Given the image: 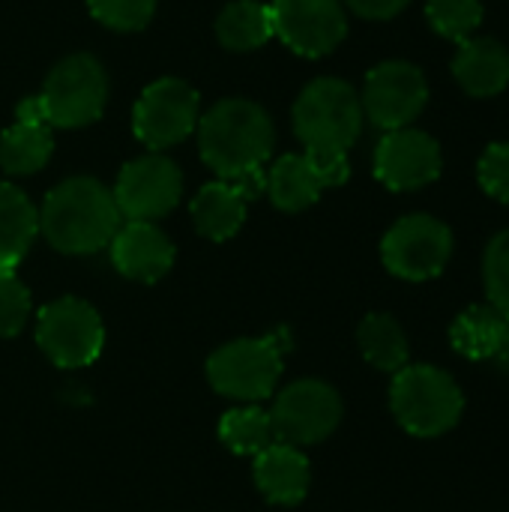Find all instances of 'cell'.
I'll return each instance as SVG.
<instances>
[{
	"label": "cell",
	"instance_id": "19",
	"mask_svg": "<svg viewBox=\"0 0 509 512\" xmlns=\"http://www.w3.org/2000/svg\"><path fill=\"white\" fill-rule=\"evenodd\" d=\"M246 204L249 198L240 192L237 183L231 180L207 183L192 201V219H195L198 234L216 243L231 240L246 222Z\"/></svg>",
	"mask_w": 509,
	"mask_h": 512
},
{
	"label": "cell",
	"instance_id": "24",
	"mask_svg": "<svg viewBox=\"0 0 509 512\" xmlns=\"http://www.w3.org/2000/svg\"><path fill=\"white\" fill-rule=\"evenodd\" d=\"M54 150L51 126L45 123H18L0 135V165L9 174H36Z\"/></svg>",
	"mask_w": 509,
	"mask_h": 512
},
{
	"label": "cell",
	"instance_id": "22",
	"mask_svg": "<svg viewBox=\"0 0 509 512\" xmlns=\"http://www.w3.org/2000/svg\"><path fill=\"white\" fill-rule=\"evenodd\" d=\"M216 36L228 51H255L267 45L273 33V15L267 3L234 0L216 18Z\"/></svg>",
	"mask_w": 509,
	"mask_h": 512
},
{
	"label": "cell",
	"instance_id": "5",
	"mask_svg": "<svg viewBox=\"0 0 509 512\" xmlns=\"http://www.w3.org/2000/svg\"><path fill=\"white\" fill-rule=\"evenodd\" d=\"M36 99L51 129H81L102 117L108 105V75L96 57L72 54L48 72Z\"/></svg>",
	"mask_w": 509,
	"mask_h": 512
},
{
	"label": "cell",
	"instance_id": "1",
	"mask_svg": "<svg viewBox=\"0 0 509 512\" xmlns=\"http://www.w3.org/2000/svg\"><path fill=\"white\" fill-rule=\"evenodd\" d=\"M276 129L270 114L249 99H222L198 120V150L219 180H240L264 168Z\"/></svg>",
	"mask_w": 509,
	"mask_h": 512
},
{
	"label": "cell",
	"instance_id": "17",
	"mask_svg": "<svg viewBox=\"0 0 509 512\" xmlns=\"http://www.w3.org/2000/svg\"><path fill=\"white\" fill-rule=\"evenodd\" d=\"M453 75L468 96H498L509 84V51L498 39L471 36L459 42V51L453 57Z\"/></svg>",
	"mask_w": 509,
	"mask_h": 512
},
{
	"label": "cell",
	"instance_id": "13",
	"mask_svg": "<svg viewBox=\"0 0 509 512\" xmlns=\"http://www.w3.org/2000/svg\"><path fill=\"white\" fill-rule=\"evenodd\" d=\"M273 33L300 57H324L348 36L342 0H273Z\"/></svg>",
	"mask_w": 509,
	"mask_h": 512
},
{
	"label": "cell",
	"instance_id": "25",
	"mask_svg": "<svg viewBox=\"0 0 509 512\" xmlns=\"http://www.w3.org/2000/svg\"><path fill=\"white\" fill-rule=\"evenodd\" d=\"M219 438L237 456H261L276 444L273 420L261 408H234L219 423Z\"/></svg>",
	"mask_w": 509,
	"mask_h": 512
},
{
	"label": "cell",
	"instance_id": "4",
	"mask_svg": "<svg viewBox=\"0 0 509 512\" xmlns=\"http://www.w3.org/2000/svg\"><path fill=\"white\" fill-rule=\"evenodd\" d=\"M294 132L312 153H348L363 132L360 93L342 78H315L294 102Z\"/></svg>",
	"mask_w": 509,
	"mask_h": 512
},
{
	"label": "cell",
	"instance_id": "18",
	"mask_svg": "<svg viewBox=\"0 0 509 512\" xmlns=\"http://www.w3.org/2000/svg\"><path fill=\"white\" fill-rule=\"evenodd\" d=\"M309 480H312L309 462L291 444L276 441L261 456H255V483L264 492V498L273 504L282 507L300 504L309 492Z\"/></svg>",
	"mask_w": 509,
	"mask_h": 512
},
{
	"label": "cell",
	"instance_id": "6",
	"mask_svg": "<svg viewBox=\"0 0 509 512\" xmlns=\"http://www.w3.org/2000/svg\"><path fill=\"white\" fill-rule=\"evenodd\" d=\"M291 348L285 330L264 339H237L207 360V378L216 393L240 402L267 399L282 375V354Z\"/></svg>",
	"mask_w": 509,
	"mask_h": 512
},
{
	"label": "cell",
	"instance_id": "31",
	"mask_svg": "<svg viewBox=\"0 0 509 512\" xmlns=\"http://www.w3.org/2000/svg\"><path fill=\"white\" fill-rule=\"evenodd\" d=\"M360 18H369V21H387V18H396L411 0H345Z\"/></svg>",
	"mask_w": 509,
	"mask_h": 512
},
{
	"label": "cell",
	"instance_id": "30",
	"mask_svg": "<svg viewBox=\"0 0 509 512\" xmlns=\"http://www.w3.org/2000/svg\"><path fill=\"white\" fill-rule=\"evenodd\" d=\"M477 180L483 192L501 204H509V141L489 144L477 162Z\"/></svg>",
	"mask_w": 509,
	"mask_h": 512
},
{
	"label": "cell",
	"instance_id": "20",
	"mask_svg": "<svg viewBox=\"0 0 509 512\" xmlns=\"http://www.w3.org/2000/svg\"><path fill=\"white\" fill-rule=\"evenodd\" d=\"M39 234V210L30 198L12 186L0 183V270H15Z\"/></svg>",
	"mask_w": 509,
	"mask_h": 512
},
{
	"label": "cell",
	"instance_id": "32",
	"mask_svg": "<svg viewBox=\"0 0 509 512\" xmlns=\"http://www.w3.org/2000/svg\"><path fill=\"white\" fill-rule=\"evenodd\" d=\"M495 363H498V369L501 372H509V324H507V333H504V339H501V345H498V351H495V357H492Z\"/></svg>",
	"mask_w": 509,
	"mask_h": 512
},
{
	"label": "cell",
	"instance_id": "7",
	"mask_svg": "<svg viewBox=\"0 0 509 512\" xmlns=\"http://www.w3.org/2000/svg\"><path fill=\"white\" fill-rule=\"evenodd\" d=\"M450 258L453 231L429 213L402 216L381 240L384 267L405 282H426L441 276Z\"/></svg>",
	"mask_w": 509,
	"mask_h": 512
},
{
	"label": "cell",
	"instance_id": "2",
	"mask_svg": "<svg viewBox=\"0 0 509 512\" xmlns=\"http://www.w3.org/2000/svg\"><path fill=\"white\" fill-rule=\"evenodd\" d=\"M120 228V210L108 186L93 177L63 180L48 192L39 210L42 237L63 255H90L111 243Z\"/></svg>",
	"mask_w": 509,
	"mask_h": 512
},
{
	"label": "cell",
	"instance_id": "23",
	"mask_svg": "<svg viewBox=\"0 0 509 512\" xmlns=\"http://www.w3.org/2000/svg\"><path fill=\"white\" fill-rule=\"evenodd\" d=\"M357 342H360L366 363L381 369V372L396 375L399 369L408 366V357H411L408 336L393 315H384V312L366 315L360 330H357Z\"/></svg>",
	"mask_w": 509,
	"mask_h": 512
},
{
	"label": "cell",
	"instance_id": "16",
	"mask_svg": "<svg viewBox=\"0 0 509 512\" xmlns=\"http://www.w3.org/2000/svg\"><path fill=\"white\" fill-rule=\"evenodd\" d=\"M108 246L114 267L135 282H159L174 264V246L153 222H126Z\"/></svg>",
	"mask_w": 509,
	"mask_h": 512
},
{
	"label": "cell",
	"instance_id": "27",
	"mask_svg": "<svg viewBox=\"0 0 509 512\" xmlns=\"http://www.w3.org/2000/svg\"><path fill=\"white\" fill-rule=\"evenodd\" d=\"M483 288L489 306H495L509 321V228L495 234L483 255Z\"/></svg>",
	"mask_w": 509,
	"mask_h": 512
},
{
	"label": "cell",
	"instance_id": "8",
	"mask_svg": "<svg viewBox=\"0 0 509 512\" xmlns=\"http://www.w3.org/2000/svg\"><path fill=\"white\" fill-rule=\"evenodd\" d=\"M36 342L57 366L81 369L102 354L105 327L90 303L75 297H60L39 312Z\"/></svg>",
	"mask_w": 509,
	"mask_h": 512
},
{
	"label": "cell",
	"instance_id": "10",
	"mask_svg": "<svg viewBox=\"0 0 509 512\" xmlns=\"http://www.w3.org/2000/svg\"><path fill=\"white\" fill-rule=\"evenodd\" d=\"M360 102L363 117H369L378 129H405L423 114L429 102V81L423 69L408 60H384L366 75Z\"/></svg>",
	"mask_w": 509,
	"mask_h": 512
},
{
	"label": "cell",
	"instance_id": "26",
	"mask_svg": "<svg viewBox=\"0 0 509 512\" xmlns=\"http://www.w3.org/2000/svg\"><path fill=\"white\" fill-rule=\"evenodd\" d=\"M426 18L438 36L465 42L483 24V3L480 0H426Z\"/></svg>",
	"mask_w": 509,
	"mask_h": 512
},
{
	"label": "cell",
	"instance_id": "29",
	"mask_svg": "<svg viewBox=\"0 0 509 512\" xmlns=\"http://www.w3.org/2000/svg\"><path fill=\"white\" fill-rule=\"evenodd\" d=\"M30 315V291L27 285L12 273L0 270V336H18Z\"/></svg>",
	"mask_w": 509,
	"mask_h": 512
},
{
	"label": "cell",
	"instance_id": "3",
	"mask_svg": "<svg viewBox=\"0 0 509 512\" xmlns=\"http://www.w3.org/2000/svg\"><path fill=\"white\" fill-rule=\"evenodd\" d=\"M390 408L396 423L414 438H441L459 426L465 411L462 387L438 366L417 363L393 375Z\"/></svg>",
	"mask_w": 509,
	"mask_h": 512
},
{
	"label": "cell",
	"instance_id": "28",
	"mask_svg": "<svg viewBox=\"0 0 509 512\" xmlns=\"http://www.w3.org/2000/svg\"><path fill=\"white\" fill-rule=\"evenodd\" d=\"M90 15L117 30V33H135L144 30L153 21L156 0H87Z\"/></svg>",
	"mask_w": 509,
	"mask_h": 512
},
{
	"label": "cell",
	"instance_id": "14",
	"mask_svg": "<svg viewBox=\"0 0 509 512\" xmlns=\"http://www.w3.org/2000/svg\"><path fill=\"white\" fill-rule=\"evenodd\" d=\"M351 177L348 153H288L267 174L270 201L285 213L312 207L324 189L342 186Z\"/></svg>",
	"mask_w": 509,
	"mask_h": 512
},
{
	"label": "cell",
	"instance_id": "11",
	"mask_svg": "<svg viewBox=\"0 0 509 512\" xmlns=\"http://www.w3.org/2000/svg\"><path fill=\"white\" fill-rule=\"evenodd\" d=\"M198 93L180 78L153 81L132 108V132L153 150L186 141L198 126Z\"/></svg>",
	"mask_w": 509,
	"mask_h": 512
},
{
	"label": "cell",
	"instance_id": "12",
	"mask_svg": "<svg viewBox=\"0 0 509 512\" xmlns=\"http://www.w3.org/2000/svg\"><path fill=\"white\" fill-rule=\"evenodd\" d=\"M111 195L120 216L129 222H153L177 207L183 195V174L168 156L147 153L123 165Z\"/></svg>",
	"mask_w": 509,
	"mask_h": 512
},
{
	"label": "cell",
	"instance_id": "15",
	"mask_svg": "<svg viewBox=\"0 0 509 512\" xmlns=\"http://www.w3.org/2000/svg\"><path fill=\"white\" fill-rule=\"evenodd\" d=\"M441 144L423 129H393L375 147V177L393 192H414L441 177Z\"/></svg>",
	"mask_w": 509,
	"mask_h": 512
},
{
	"label": "cell",
	"instance_id": "9",
	"mask_svg": "<svg viewBox=\"0 0 509 512\" xmlns=\"http://www.w3.org/2000/svg\"><path fill=\"white\" fill-rule=\"evenodd\" d=\"M270 420H273L276 441L282 444H291V447L321 444L342 423V399L324 381H315V378L294 381L279 393L270 411Z\"/></svg>",
	"mask_w": 509,
	"mask_h": 512
},
{
	"label": "cell",
	"instance_id": "21",
	"mask_svg": "<svg viewBox=\"0 0 509 512\" xmlns=\"http://www.w3.org/2000/svg\"><path fill=\"white\" fill-rule=\"evenodd\" d=\"M507 324V318L489 303L468 306L465 312H459V318L450 327V345L465 360H477V363L492 360L507 333Z\"/></svg>",
	"mask_w": 509,
	"mask_h": 512
}]
</instances>
